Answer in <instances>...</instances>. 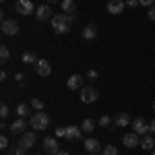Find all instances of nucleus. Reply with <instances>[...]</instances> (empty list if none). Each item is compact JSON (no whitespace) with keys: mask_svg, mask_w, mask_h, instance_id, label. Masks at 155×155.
<instances>
[{"mask_svg":"<svg viewBox=\"0 0 155 155\" xmlns=\"http://www.w3.org/2000/svg\"><path fill=\"white\" fill-rule=\"evenodd\" d=\"M153 112H155V101H153Z\"/></svg>","mask_w":155,"mask_h":155,"instance_id":"obj_41","label":"nucleus"},{"mask_svg":"<svg viewBox=\"0 0 155 155\" xmlns=\"http://www.w3.org/2000/svg\"><path fill=\"white\" fill-rule=\"evenodd\" d=\"M85 151L87 153H97L99 151V141L97 139H87L85 141Z\"/></svg>","mask_w":155,"mask_h":155,"instance_id":"obj_19","label":"nucleus"},{"mask_svg":"<svg viewBox=\"0 0 155 155\" xmlns=\"http://www.w3.org/2000/svg\"><path fill=\"white\" fill-rule=\"evenodd\" d=\"M124 6H126L124 0H110V2H107V12H112V15H120V12L124 11Z\"/></svg>","mask_w":155,"mask_h":155,"instance_id":"obj_13","label":"nucleus"},{"mask_svg":"<svg viewBox=\"0 0 155 155\" xmlns=\"http://www.w3.org/2000/svg\"><path fill=\"white\" fill-rule=\"evenodd\" d=\"M81 128H83V132H93L95 130V122L93 120H83V124H81Z\"/></svg>","mask_w":155,"mask_h":155,"instance_id":"obj_23","label":"nucleus"},{"mask_svg":"<svg viewBox=\"0 0 155 155\" xmlns=\"http://www.w3.org/2000/svg\"><path fill=\"white\" fill-rule=\"evenodd\" d=\"M56 155H71V153H68V151H58Z\"/></svg>","mask_w":155,"mask_h":155,"instance_id":"obj_38","label":"nucleus"},{"mask_svg":"<svg viewBox=\"0 0 155 155\" xmlns=\"http://www.w3.org/2000/svg\"><path fill=\"white\" fill-rule=\"evenodd\" d=\"M139 147H143L145 151H153V149H155V141H153V137H151V132L143 134V139H141V145H139Z\"/></svg>","mask_w":155,"mask_h":155,"instance_id":"obj_17","label":"nucleus"},{"mask_svg":"<svg viewBox=\"0 0 155 155\" xmlns=\"http://www.w3.org/2000/svg\"><path fill=\"white\" fill-rule=\"evenodd\" d=\"M66 139L68 141H81L83 139V128L81 126H66Z\"/></svg>","mask_w":155,"mask_h":155,"instance_id":"obj_11","label":"nucleus"},{"mask_svg":"<svg viewBox=\"0 0 155 155\" xmlns=\"http://www.w3.org/2000/svg\"><path fill=\"white\" fill-rule=\"evenodd\" d=\"M112 122H114V120L110 118V116H101V118H99V122H97V124H99V126H101V128H106V126H110V124H112Z\"/></svg>","mask_w":155,"mask_h":155,"instance_id":"obj_26","label":"nucleus"},{"mask_svg":"<svg viewBox=\"0 0 155 155\" xmlns=\"http://www.w3.org/2000/svg\"><path fill=\"white\" fill-rule=\"evenodd\" d=\"M97 35V27L95 25H85L83 27V37L85 39H93Z\"/></svg>","mask_w":155,"mask_h":155,"instance_id":"obj_20","label":"nucleus"},{"mask_svg":"<svg viewBox=\"0 0 155 155\" xmlns=\"http://www.w3.org/2000/svg\"><path fill=\"white\" fill-rule=\"evenodd\" d=\"M74 21V15H66V12H58L52 17V27L56 33H68L71 31V25Z\"/></svg>","mask_w":155,"mask_h":155,"instance_id":"obj_1","label":"nucleus"},{"mask_svg":"<svg viewBox=\"0 0 155 155\" xmlns=\"http://www.w3.org/2000/svg\"><path fill=\"white\" fill-rule=\"evenodd\" d=\"M104 155H118V149L114 145H107V147H104Z\"/></svg>","mask_w":155,"mask_h":155,"instance_id":"obj_27","label":"nucleus"},{"mask_svg":"<svg viewBox=\"0 0 155 155\" xmlns=\"http://www.w3.org/2000/svg\"><path fill=\"white\" fill-rule=\"evenodd\" d=\"M8 56H11L8 48H6V46H0V60H2V62H6V60H8Z\"/></svg>","mask_w":155,"mask_h":155,"instance_id":"obj_25","label":"nucleus"},{"mask_svg":"<svg viewBox=\"0 0 155 155\" xmlns=\"http://www.w3.org/2000/svg\"><path fill=\"white\" fill-rule=\"evenodd\" d=\"M15 11L19 12V15H29V12L35 11V6H33V2H31V0H17Z\"/></svg>","mask_w":155,"mask_h":155,"instance_id":"obj_7","label":"nucleus"},{"mask_svg":"<svg viewBox=\"0 0 155 155\" xmlns=\"http://www.w3.org/2000/svg\"><path fill=\"white\" fill-rule=\"evenodd\" d=\"M56 137H64V139H66V128H56Z\"/></svg>","mask_w":155,"mask_h":155,"instance_id":"obj_33","label":"nucleus"},{"mask_svg":"<svg viewBox=\"0 0 155 155\" xmlns=\"http://www.w3.org/2000/svg\"><path fill=\"white\" fill-rule=\"evenodd\" d=\"M19 145H21V147H25V149L33 147V145H35V134H33V132H23V134H21Z\"/></svg>","mask_w":155,"mask_h":155,"instance_id":"obj_16","label":"nucleus"},{"mask_svg":"<svg viewBox=\"0 0 155 155\" xmlns=\"http://www.w3.org/2000/svg\"><path fill=\"white\" fill-rule=\"evenodd\" d=\"M128 122H130L128 112H118V114L114 116V124H116L118 128H126V126H128Z\"/></svg>","mask_w":155,"mask_h":155,"instance_id":"obj_15","label":"nucleus"},{"mask_svg":"<svg viewBox=\"0 0 155 155\" xmlns=\"http://www.w3.org/2000/svg\"><path fill=\"white\" fill-rule=\"evenodd\" d=\"M35 17H37V21H41V23H44V21H52V17H54V15H52V6H50V4L37 6L35 8Z\"/></svg>","mask_w":155,"mask_h":155,"instance_id":"obj_5","label":"nucleus"},{"mask_svg":"<svg viewBox=\"0 0 155 155\" xmlns=\"http://www.w3.org/2000/svg\"><path fill=\"white\" fill-rule=\"evenodd\" d=\"M97 97H99V93H97L95 87H83L81 89V101L83 104H93Z\"/></svg>","mask_w":155,"mask_h":155,"instance_id":"obj_3","label":"nucleus"},{"mask_svg":"<svg viewBox=\"0 0 155 155\" xmlns=\"http://www.w3.org/2000/svg\"><path fill=\"white\" fill-rule=\"evenodd\" d=\"M21 60H23L25 64H35V62H37L39 58H37V56L33 54V52H25L23 56H21Z\"/></svg>","mask_w":155,"mask_h":155,"instance_id":"obj_21","label":"nucleus"},{"mask_svg":"<svg viewBox=\"0 0 155 155\" xmlns=\"http://www.w3.org/2000/svg\"><path fill=\"white\" fill-rule=\"evenodd\" d=\"M33 66H35V72L39 74V77H44V79H46V77H50V72H52V64H50L46 58H39Z\"/></svg>","mask_w":155,"mask_h":155,"instance_id":"obj_4","label":"nucleus"},{"mask_svg":"<svg viewBox=\"0 0 155 155\" xmlns=\"http://www.w3.org/2000/svg\"><path fill=\"white\" fill-rule=\"evenodd\" d=\"M8 114H11V110H8V106H6V104H2V106H0V116H2V118H6Z\"/></svg>","mask_w":155,"mask_h":155,"instance_id":"obj_28","label":"nucleus"},{"mask_svg":"<svg viewBox=\"0 0 155 155\" xmlns=\"http://www.w3.org/2000/svg\"><path fill=\"white\" fill-rule=\"evenodd\" d=\"M89 155H95V153H89Z\"/></svg>","mask_w":155,"mask_h":155,"instance_id":"obj_42","label":"nucleus"},{"mask_svg":"<svg viewBox=\"0 0 155 155\" xmlns=\"http://www.w3.org/2000/svg\"><path fill=\"white\" fill-rule=\"evenodd\" d=\"M122 141H124V145H126V149H134V147L141 145V139H139L137 132H128V134H124Z\"/></svg>","mask_w":155,"mask_h":155,"instance_id":"obj_12","label":"nucleus"},{"mask_svg":"<svg viewBox=\"0 0 155 155\" xmlns=\"http://www.w3.org/2000/svg\"><path fill=\"white\" fill-rule=\"evenodd\" d=\"M2 33L4 35H17L19 33V23L11 21V19H4L2 21Z\"/></svg>","mask_w":155,"mask_h":155,"instance_id":"obj_6","label":"nucleus"},{"mask_svg":"<svg viewBox=\"0 0 155 155\" xmlns=\"http://www.w3.org/2000/svg\"><path fill=\"white\" fill-rule=\"evenodd\" d=\"M25 151H27V149H25V147H21V145L12 147V153H15V155H25Z\"/></svg>","mask_w":155,"mask_h":155,"instance_id":"obj_29","label":"nucleus"},{"mask_svg":"<svg viewBox=\"0 0 155 155\" xmlns=\"http://www.w3.org/2000/svg\"><path fill=\"white\" fill-rule=\"evenodd\" d=\"M147 17H149L151 21H155V6H149V12H147Z\"/></svg>","mask_w":155,"mask_h":155,"instance_id":"obj_34","label":"nucleus"},{"mask_svg":"<svg viewBox=\"0 0 155 155\" xmlns=\"http://www.w3.org/2000/svg\"><path fill=\"white\" fill-rule=\"evenodd\" d=\"M87 79H91V81H95V79H97V71H93V68H91V71L87 72Z\"/></svg>","mask_w":155,"mask_h":155,"instance_id":"obj_32","label":"nucleus"},{"mask_svg":"<svg viewBox=\"0 0 155 155\" xmlns=\"http://www.w3.org/2000/svg\"><path fill=\"white\" fill-rule=\"evenodd\" d=\"M83 77L81 74H71L68 79H66V87L71 89V91H79V89H83Z\"/></svg>","mask_w":155,"mask_h":155,"instance_id":"obj_8","label":"nucleus"},{"mask_svg":"<svg viewBox=\"0 0 155 155\" xmlns=\"http://www.w3.org/2000/svg\"><path fill=\"white\" fill-rule=\"evenodd\" d=\"M60 6H62V12H66V15H74V11H77L74 0H60Z\"/></svg>","mask_w":155,"mask_h":155,"instance_id":"obj_18","label":"nucleus"},{"mask_svg":"<svg viewBox=\"0 0 155 155\" xmlns=\"http://www.w3.org/2000/svg\"><path fill=\"white\" fill-rule=\"evenodd\" d=\"M37 155H41V153H37Z\"/></svg>","mask_w":155,"mask_h":155,"instance_id":"obj_43","label":"nucleus"},{"mask_svg":"<svg viewBox=\"0 0 155 155\" xmlns=\"http://www.w3.org/2000/svg\"><path fill=\"white\" fill-rule=\"evenodd\" d=\"M153 2H155V0H141L143 6H153Z\"/></svg>","mask_w":155,"mask_h":155,"instance_id":"obj_35","label":"nucleus"},{"mask_svg":"<svg viewBox=\"0 0 155 155\" xmlns=\"http://www.w3.org/2000/svg\"><path fill=\"white\" fill-rule=\"evenodd\" d=\"M151 155H155V149H153V151H151Z\"/></svg>","mask_w":155,"mask_h":155,"instance_id":"obj_40","label":"nucleus"},{"mask_svg":"<svg viewBox=\"0 0 155 155\" xmlns=\"http://www.w3.org/2000/svg\"><path fill=\"white\" fill-rule=\"evenodd\" d=\"M124 2H126V6H128V8H137V6L141 4V0H124Z\"/></svg>","mask_w":155,"mask_h":155,"instance_id":"obj_30","label":"nucleus"},{"mask_svg":"<svg viewBox=\"0 0 155 155\" xmlns=\"http://www.w3.org/2000/svg\"><path fill=\"white\" fill-rule=\"evenodd\" d=\"M56 2H58V0H48V4H50V6H52V4H56Z\"/></svg>","mask_w":155,"mask_h":155,"instance_id":"obj_39","label":"nucleus"},{"mask_svg":"<svg viewBox=\"0 0 155 155\" xmlns=\"http://www.w3.org/2000/svg\"><path fill=\"white\" fill-rule=\"evenodd\" d=\"M15 114H17L19 118H25V116L29 114V106H27V104H19L17 110H15Z\"/></svg>","mask_w":155,"mask_h":155,"instance_id":"obj_22","label":"nucleus"},{"mask_svg":"<svg viewBox=\"0 0 155 155\" xmlns=\"http://www.w3.org/2000/svg\"><path fill=\"white\" fill-rule=\"evenodd\" d=\"M132 132H137V134H147L149 132V122H145L143 118H134L132 120Z\"/></svg>","mask_w":155,"mask_h":155,"instance_id":"obj_9","label":"nucleus"},{"mask_svg":"<svg viewBox=\"0 0 155 155\" xmlns=\"http://www.w3.org/2000/svg\"><path fill=\"white\" fill-rule=\"evenodd\" d=\"M29 124H31V128H35V130H46L50 124V118L46 112H35L31 118H29Z\"/></svg>","mask_w":155,"mask_h":155,"instance_id":"obj_2","label":"nucleus"},{"mask_svg":"<svg viewBox=\"0 0 155 155\" xmlns=\"http://www.w3.org/2000/svg\"><path fill=\"white\" fill-rule=\"evenodd\" d=\"M25 128H27V122H25V118H17V120L11 124V126H8V130H11L12 134H23Z\"/></svg>","mask_w":155,"mask_h":155,"instance_id":"obj_14","label":"nucleus"},{"mask_svg":"<svg viewBox=\"0 0 155 155\" xmlns=\"http://www.w3.org/2000/svg\"><path fill=\"white\" fill-rule=\"evenodd\" d=\"M149 132L155 134V120H153V122H149Z\"/></svg>","mask_w":155,"mask_h":155,"instance_id":"obj_36","label":"nucleus"},{"mask_svg":"<svg viewBox=\"0 0 155 155\" xmlns=\"http://www.w3.org/2000/svg\"><path fill=\"white\" fill-rule=\"evenodd\" d=\"M29 106L33 107V110H37V112H41V110H44V101H41V99H39V97H33V99H31V104H29Z\"/></svg>","mask_w":155,"mask_h":155,"instance_id":"obj_24","label":"nucleus"},{"mask_svg":"<svg viewBox=\"0 0 155 155\" xmlns=\"http://www.w3.org/2000/svg\"><path fill=\"white\" fill-rule=\"evenodd\" d=\"M0 147H2V149H6V147H8V139H6L4 134L0 137Z\"/></svg>","mask_w":155,"mask_h":155,"instance_id":"obj_31","label":"nucleus"},{"mask_svg":"<svg viewBox=\"0 0 155 155\" xmlns=\"http://www.w3.org/2000/svg\"><path fill=\"white\" fill-rule=\"evenodd\" d=\"M15 79H17V81H23V79H25L23 72H17V74H15Z\"/></svg>","mask_w":155,"mask_h":155,"instance_id":"obj_37","label":"nucleus"},{"mask_svg":"<svg viewBox=\"0 0 155 155\" xmlns=\"http://www.w3.org/2000/svg\"><path fill=\"white\" fill-rule=\"evenodd\" d=\"M44 149H46V155H56L60 151L58 141H56L54 137H46V139H44Z\"/></svg>","mask_w":155,"mask_h":155,"instance_id":"obj_10","label":"nucleus"}]
</instances>
